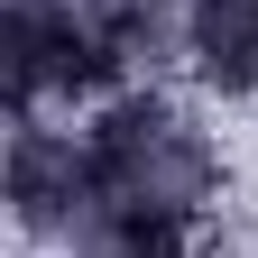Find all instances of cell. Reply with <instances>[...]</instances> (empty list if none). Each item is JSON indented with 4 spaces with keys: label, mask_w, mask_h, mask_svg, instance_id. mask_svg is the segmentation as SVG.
<instances>
[{
    "label": "cell",
    "mask_w": 258,
    "mask_h": 258,
    "mask_svg": "<svg viewBox=\"0 0 258 258\" xmlns=\"http://www.w3.org/2000/svg\"><path fill=\"white\" fill-rule=\"evenodd\" d=\"M83 139H92L102 221H129V231H184L221 184V157L203 139V120L175 111L166 92H120Z\"/></svg>",
    "instance_id": "1"
},
{
    "label": "cell",
    "mask_w": 258,
    "mask_h": 258,
    "mask_svg": "<svg viewBox=\"0 0 258 258\" xmlns=\"http://www.w3.org/2000/svg\"><path fill=\"white\" fill-rule=\"evenodd\" d=\"M111 28L83 10V0H10L0 19V83H10V111L37 120V102H74V92H102L120 74Z\"/></svg>",
    "instance_id": "2"
},
{
    "label": "cell",
    "mask_w": 258,
    "mask_h": 258,
    "mask_svg": "<svg viewBox=\"0 0 258 258\" xmlns=\"http://www.w3.org/2000/svg\"><path fill=\"white\" fill-rule=\"evenodd\" d=\"M10 212H19V231H37V240H83V231H102L92 139L46 129V120H19V129H10Z\"/></svg>",
    "instance_id": "3"
},
{
    "label": "cell",
    "mask_w": 258,
    "mask_h": 258,
    "mask_svg": "<svg viewBox=\"0 0 258 258\" xmlns=\"http://www.w3.org/2000/svg\"><path fill=\"white\" fill-rule=\"evenodd\" d=\"M184 55L212 92H258V0H184Z\"/></svg>",
    "instance_id": "4"
},
{
    "label": "cell",
    "mask_w": 258,
    "mask_h": 258,
    "mask_svg": "<svg viewBox=\"0 0 258 258\" xmlns=\"http://www.w3.org/2000/svg\"><path fill=\"white\" fill-rule=\"evenodd\" d=\"M74 258H184L175 231H129V221H102V231H83Z\"/></svg>",
    "instance_id": "5"
}]
</instances>
